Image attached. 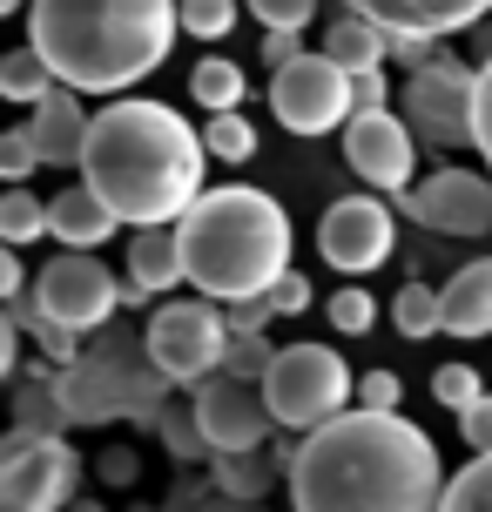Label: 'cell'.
I'll use <instances>...</instances> for the list:
<instances>
[{
    "instance_id": "obj_1",
    "label": "cell",
    "mask_w": 492,
    "mask_h": 512,
    "mask_svg": "<svg viewBox=\"0 0 492 512\" xmlns=\"http://www.w3.org/2000/svg\"><path fill=\"white\" fill-rule=\"evenodd\" d=\"M290 506L304 512H432L445 506L439 445L398 405H344L284 459Z\"/></svg>"
},
{
    "instance_id": "obj_2",
    "label": "cell",
    "mask_w": 492,
    "mask_h": 512,
    "mask_svg": "<svg viewBox=\"0 0 492 512\" xmlns=\"http://www.w3.org/2000/svg\"><path fill=\"white\" fill-rule=\"evenodd\" d=\"M209 142L203 128H189L176 108L162 102H108L88 122V149H81V182L102 196L129 230L142 223H176L182 209L203 196Z\"/></svg>"
},
{
    "instance_id": "obj_3",
    "label": "cell",
    "mask_w": 492,
    "mask_h": 512,
    "mask_svg": "<svg viewBox=\"0 0 492 512\" xmlns=\"http://www.w3.org/2000/svg\"><path fill=\"white\" fill-rule=\"evenodd\" d=\"M182 0H27V41L81 95H122L169 61Z\"/></svg>"
},
{
    "instance_id": "obj_4",
    "label": "cell",
    "mask_w": 492,
    "mask_h": 512,
    "mask_svg": "<svg viewBox=\"0 0 492 512\" xmlns=\"http://www.w3.org/2000/svg\"><path fill=\"white\" fill-rule=\"evenodd\" d=\"M176 243L189 283L203 297H223V304L263 297L290 270V216L270 189H250V182L203 189L176 216Z\"/></svg>"
},
{
    "instance_id": "obj_5",
    "label": "cell",
    "mask_w": 492,
    "mask_h": 512,
    "mask_svg": "<svg viewBox=\"0 0 492 512\" xmlns=\"http://www.w3.org/2000/svg\"><path fill=\"white\" fill-rule=\"evenodd\" d=\"M169 384H176V378L149 358L142 337H135V344H115V337H108V351H81L75 364H61V378H54V405L68 411L75 425H102V418L149 411V398H162Z\"/></svg>"
},
{
    "instance_id": "obj_6",
    "label": "cell",
    "mask_w": 492,
    "mask_h": 512,
    "mask_svg": "<svg viewBox=\"0 0 492 512\" xmlns=\"http://www.w3.org/2000/svg\"><path fill=\"white\" fill-rule=\"evenodd\" d=\"M398 108L425 149H479V68H466L459 54H432L405 68Z\"/></svg>"
},
{
    "instance_id": "obj_7",
    "label": "cell",
    "mask_w": 492,
    "mask_h": 512,
    "mask_svg": "<svg viewBox=\"0 0 492 512\" xmlns=\"http://www.w3.org/2000/svg\"><path fill=\"white\" fill-rule=\"evenodd\" d=\"M263 398H270L284 432H311L344 405H358V378L331 344H284L263 371Z\"/></svg>"
},
{
    "instance_id": "obj_8",
    "label": "cell",
    "mask_w": 492,
    "mask_h": 512,
    "mask_svg": "<svg viewBox=\"0 0 492 512\" xmlns=\"http://www.w3.org/2000/svg\"><path fill=\"white\" fill-rule=\"evenodd\" d=\"M230 304L223 297H182V304H162L149 310V324H142V344H149V358L169 371L176 384H203L209 371H223L230 358Z\"/></svg>"
},
{
    "instance_id": "obj_9",
    "label": "cell",
    "mask_w": 492,
    "mask_h": 512,
    "mask_svg": "<svg viewBox=\"0 0 492 512\" xmlns=\"http://www.w3.org/2000/svg\"><path fill=\"white\" fill-rule=\"evenodd\" d=\"M81 486V452L54 425H14L0 445V506L7 512H54Z\"/></svg>"
},
{
    "instance_id": "obj_10",
    "label": "cell",
    "mask_w": 492,
    "mask_h": 512,
    "mask_svg": "<svg viewBox=\"0 0 492 512\" xmlns=\"http://www.w3.org/2000/svg\"><path fill=\"white\" fill-rule=\"evenodd\" d=\"M270 108L290 135H331L358 115L351 95V68H337L331 54H290L284 68H270Z\"/></svg>"
},
{
    "instance_id": "obj_11",
    "label": "cell",
    "mask_w": 492,
    "mask_h": 512,
    "mask_svg": "<svg viewBox=\"0 0 492 512\" xmlns=\"http://www.w3.org/2000/svg\"><path fill=\"white\" fill-rule=\"evenodd\" d=\"M27 297H34L41 317H54V324H68V331L88 337L122 310V283L108 277V263L95 250H68V243H61V256H54L48 270H34Z\"/></svg>"
},
{
    "instance_id": "obj_12",
    "label": "cell",
    "mask_w": 492,
    "mask_h": 512,
    "mask_svg": "<svg viewBox=\"0 0 492 512\" xmlns=\"http://www.w3.org/2000/svg\"><path fill=\"white\" fill-rule=\"evenodd\" d=\"M189 418H196V432H203V445L216 452V459H236V452L270 445V425H277V411H270V398H263V378H243V371H230V364L196 384Z\"/></svg>"
},
{
    "instance_id": "obj_13",
    "label": "cell",
    "mask_w": 492,
    "mask_h": 512,
    "mask_svg": "<svg viewBox=\"0 0 492 512\" xmlns=\"http://www.w3.org/2000/svg\"><path fill=\"white\" fill-rule=\"evenodd\" d=\"M344 162L358 169L364 189H385V196H405L412 189V162H418V135L405 122V108H358L344 122Z\"/></svg>"
},
{
    "instance_id": "obj_14",
    "label": "cell",
    "mask_w": 492,
    "mask_h": 512,
    "mask_svg": "<svg viewBox=\"0 0 492 512\" xmlns=\"http://www.w3.org/2000/svg\"><path fill=\"white\" fill-rule=\"evenodd\" d=\"M317 250H324V263L344 270V277L378 270V263L398 250V223H391V209H385V189L337 196V203L324 209V223H317Z\"/></svg>"
},
{
    "instance_id": "obj_15",
    "label": "cell",
    "mask_w": 492,
    "mask_h": 512,
    "mask_svg": "<svg viewBox=\"0 0 492 512\" xmlns=\"http://www.w3.org/2000/svg\"><path fill=\"white\" fill-rule=\"evenodd\" d=\"M398 209L432 236H486L492 230V176H479V169H432L425 182H412L398 196Z\"/></svg>"
},
{
    "instance_id": "obj_16",
    "label": "cell",
    "mask_w": 492,
    "mask_h": 512,
    "mask_svg": "<svg viewBox=\"0 0 492 512\" xmlns=\"http://www.w3.org/2000/svg\"><path fill=\"white\" fill-rule=\"evenodd\" d=\"M344 7L378 21L391 41H452L492 14V0H344Z\"/></svg>"
},
{
    "instance_id": "obj_17",
    "label": "cell",
    "mask_w": 492,
    "mask_h": 512,
    "mask_svg": "<svg viewBox=\"0 0 492 512\" xmlns=\"http://www.w3.org/2000/svg\"><path fill=\"white\" fill-rule=\"evenodd\" d=\"M88 108H81V88H48L41 102H34V115H27V128H34V149H41V169H81V149H88Z\"/></svg>"
},
{
    "instance_id": "obj_18",
    "label": "cell",
    "mask_w": 492,
    "mask_h": 512,
    "mask_svg": "<svg viewBox=\"0 0 492 512\" xmlns=\"http://www.w3.org/2000/svg\"><path fill=\"white\" fill-rule=\"evenodd\" d=\"M115 230H122V216H115L88 182L61 189V196L48 203V236H54V243H68V250H102Z\"/></svg>"
},
{
    "instance_id": "obj_19",
    "label": "cell",
    "mask_w": 492,
    "mask_h": 512,
    "mask_svg": "<svg viewBox=\"0 0 492 512\" xmlns=\"http://www.w3.org/2000/svg\"><path fill=\"white\" fill-rule=\"evenodd\" d=\"M129 283H142L149 297H169L176 283H189L182 270V243H176V223H142L129 236Z\"/></svg>"
},
{
    "instance_id": "obj_20",
    "label": "cell",
    "mask_w": 492,
    "mask_h": 512,
    "mask_svg": "<svg viewBox=\"0 0 492 512\" xmlns=\"http://www.w3.org/2000/svg\"><path fill=\"white\" fill-rule=\"evenodd\" d=\"M445 337H492V256L452 270V283H445Z\"/></svg>"
},
{
    "instance_id": "obj_21",
    "label": "cell",
    "mask_w": 492,
    "mask_h": 512,
    "mask_svg": "<svg viewBox=\"0 0 492 512\" xmlns=\"http://www.w3.org/2000/svg\"><path fill=\"white\" fill-rule=\"evenodd\" d=\"M324 54H331L337 68H351V75H371V68H385L391 61V34L378 21H364L344 7V21L324 27Z\"/></svg>"
},
{
    "instance_id": "obj_22",
    "label": "cell",
    "mask_w": 492,
    "mask_h": 512,
    "mask_svg": "<svg viewBox=\"0 0 492 512\" xmlns=\"http://www.w3.org/2000/svg\"><path fill=\"white\" fill-rule=\"evenodd\" d=\"M54 68H48V54L34 48V41H27V48H14L7 54V61H0V95H7V102H21V108H34L41 102V95H48L54 88Z\"/></svg>"
},
{
    "instance_id": "obj_23",
    "label": "cell",
    "mask_w": 492,
    "mask_h": 512,
    "mask_svg": "<svg viewBox=\"0 0 492 512\" xmlns=\"http://www.w3.org/2000/svg\"><path fill=\"white\" fill-rule=\"evenodd\" d=\"M391 331L398 337L445 331V290H432V283H405V290L391 297Z\"/></svg>"
},
{
    "instance_id": "obj_24",
    "label": "cell",
    "mask_w": 492,
    "mask_h": 512,
    "mask_svg": "<svg viewBox=\"0 0 492 512\" xmlns=\"http://www.w3.org/2000/svg\"><path fill=\"white\" fill-rule=\"evenodd\" d=\"M189 95H196V108H243V68L236 61H223V54H209V61H196V75H189Z\"/></svg>"
},
{
    "instance_id": "obj_25",
    "label": "cell",
    "mask_w": 492,
    "mask_h": 512,
    "mask_svg": "<svg viewBox=\"0 0 492 512\" xmlns=\"http://www.w3.org/2000/svg\"><path fill=\"white\" fill-rule=\"evenodd\" d=\"M34 236H48V203H41V196H27L21 182H14V189L0 196V243H14V250H21V243H34Z\"/></svg>"
},
{
    "instance_id": "obj_26",
    "label": "cell",
    "mask_w": 492,
    "mask_h": 512,
    "mask_svg": "<svg viewBox=\"0 0 492 512\" xmlns=\"http://www.w3.org/2000/svg\"><path fill=\"white\" fill-rule=\"evenodd\" d=\"M203 142H209L216 162H250V155H257V128L243 122V108H216L203 122Z\"/></svg>"
},
{
    "instance_id": "obj_27",
    "label": "cell",
    "mask_w": 492,
    "mask_h": 512,
    "mask_svg": "<svg viewBox=\"0 0 492 512\" xmlns=\"http://www.w3.org/2000/svg\"><path fill=\"white\" fill-rule=\"evenodd\" d=\"M439 512H492V452H472L466 472L445 479V506Z\"/></svg>"
},
{
    "instance_id": "obj_28",
    "label": "cell",
    "mask_w": 492,
    "mask_h": 512,
    "mask_svg": "<svg viewBox=\"0 0 492 512\" xmlns=\"http://www.w3.org/2000/svg\"><path fill=\"white\" fill-rule=\"evenodd\" d=\"M324 317H331L344 337H364L371 324H378V304H371V290H364V283H344V290H331Z\"/></svg>"
},
{
    "instance_id": "obj_29",
    "label": "cell",
    "mask_w": 492,
    "mask_h": 512,
    "mask_svg": "<svg viewBox=\"0 0 492 512\" xmlns=\"http://www.w3.org/2000/svg\"><path fill=\"white\" fill-rule=\"evenodd\" d=\"M243 14V0H182V34H196V41H223Z\"/></svg>"
},
{
    "instance_id": "obj_30",
    "label": "cell",
    "mask_w": 492,
    "mask_h": 512,
    "mask_svg": "<svg viewBox=\"0 0 492 512\" xmlns=\"http://www.w3.org/2000/svg\"><path fill=\"white\" fill-rule=\"evenodd\" d=\"M432 398L452 405V411H466L472 398H486V378H479L472 364H439V371H432Z\"/></svg>"
},
{
    "instance_id": "obj_31",
    "label": "cell",
    "mask_w": 492,
    "mask_h": 512,
    "mask_svg": "<svg viewBox=\"0 0 492 512\" xmlns=\"http://www.w3.org/2000/svg\"><path fill=\"white\" fill-rule=\"evenodd\" d=\"M34 169H41L34 128H7V135H0V176H7V182H27Z\"/></svg>"
},
{
    "instance_id": "obj_32",
    "label": "cell",
    "mask_w": 492,
    "mask_h": 512,
    "mask_svg": "<svg viewBox=\"0 0 492 512\" xmlns=\"http://www.w3.org/2000/svg\"><path fill=\"white\" fill-rule=\"evenodd\" d=\"M243 7H250L263 27H297V34H304L311 14H317V0H243Z\"/></svg>"
},
{
    "instance_id": "obj_33",
    "label": "cell",
    "mask_w": 492,
    "mask_h": 512,
    "mask_svg": "<svg viewBox=\"0 0 492 512\" xmlns=\"http://www.w3.org/2000/svg\"><path fill=\"white\" fill-rule=\"evenodd\" d=\"M459 438H466L472 452H492V391H486V398H472V405L459 411Z\"/></svg>"
},
{
    "instance_id": "obj_34",
    "label": "cell",
    "mask_w": 492,
    "mask_h": 512,
    "mask_svg": "<svg viewBox=\"0 0 492 512\" xmlns=\"http://www.w3.org/2000/svg\"><path fill=\"white\" fill-rule=\"evenodd\" d=\"M263 297H270V310H277V317H297V310H311V283L297 277V270H284V277L270 283Z\"/></svg>"
},
{
    "instance_id": "obj_35",
    "label": "cell",
    "mask_w": 492,
    "mask_h": 512,
    "mask_svg": "<svg viewBox=\"0 0 492 512\" xmlns=\"http://www.w3.org/2000/svg\"><path fill=\"white\" fill-rule=\"evenodd\" d=\"M398 398H405V378H398V371H385V364L358 378V405H398Z\"/></svg>"
},
{
    "instance_id": "obj_36",
    "label": "cell",
    "mask_w": 492,
    "mask_h": 512,
    "mask_svg": "<svg viewBox=\"0 0 492 512\" xmlns=\"http://www.w3.org/2000/svg\"><path fill=\"white\" fill-rule=\"evenodd\" d=\"M479 155H486V169H492V54L479 61Z\"/></svg>"
},
{
    "instance_id": "obj_37",
    "label": "cell",
    "mask_w": 492,
    "mask_h": 512,
    "mask_svg": "<svg viewBox=\"0 0 492 512\" xmlns=\"http://www.w3.org/2000/svg\"><path fill=\"white\" fill-rule=\"evenodd\" d=\"M290 54H304L297 27H263V68H284Z\"/></svg>"
},
{
    "instance_id": "obj_38",
    "label": "cell",
    "mask_w": 492,
    "mask_h": 512,
    "mask_svg": "<svg viewBox=\"0 0 492 512\" xmlns=\"http://www.w3.org/2000/svg\"><path fill=\"white\" fill-rule=\"evenodd\" d=\"M351 95H358V108H391V81H385V68H371V75H351Z\"/></svg>"
},
{
    "instance_id": "obj_39",
    "label": "cell",
    "mask_w": 492,
    "mask_h": 512,
    "mask_svg": "<svg viewBox=\"0 0 492 512\" xmlns=\"http://www.w3.org/2000/svg\"><path fill=\"white\" fill-rule=\"evenodd\" d=\"M277 310H270V297H243V304H230V331H263Z\"/></svg>"
},
{
    "instance_id": "obj_40",
    "label": "cell",
    "mask_w": 492,
    "mask_h": 512,
    "mask_svg": "<svg viewBox=\"0 0 492 512\" xmlns=\"http://www.w3.org/2000/svg\"><path fill=\"white\" fill-rule=\"evenodd\" d=\"M7 297H27V283H21V256H14V243H7V256H0V304Z\"/></svg>"
},
{
    "instance_id": "obj_41",
    "label": "cell",
    "mask_w": 492,
    "mask_h": 512,
    "mask_svg": "<svg viewBox=\"0 0 492 512\" xmlns=\"http://www.w3.org/2000/svg\"><path fill=\"white\" fill-rule=\"evenodd\" d=\"M21 7H27V0H0V14H21Z\"/></svg>"
}]
</instances>
